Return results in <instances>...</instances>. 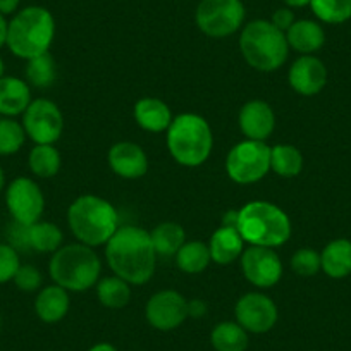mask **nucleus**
I'll use <instances>...</instances> for the list:
<instances>
[{
  "instance_id": "obj_34",
  "label": "nucleus",
  "mask_w": 351,
  "mask_h": 351,
  "mask_svg": "<svg viewBox=\"0 0 351 351\" xmlns=\"http://www.w3.org/2000/svg\"><path fill=\"white\" fill-rule=\"evenodd\" d=\"M291 269L296 276L302 278H312L322 269L320 265V253L312 248L296 250L291 256Z\"/></svg>"
},
{
  "instance_id": "obj_40",
  "label": "nucleus",
  "mask_w": 351,
  "mask_h": 351,
  "mask_svg": "<svg viewBox=\"0 0 351 351\" xmlns=\"http://www.w3.org/2000/svg\"><path fill=\"white\" fill-rule=\"evenodd\" d=\"M238 221H239V210H229L224 214L222 226H226V228L238 229Z\"/></svg>"
},
{
  "instance_id": "obj_43",
  "label": "nucleus",
  "mask_w": 351,
  "mask_h": 351,
  "mask_svg": "<svg viewBox=\"0 0 351 351\" xmlns=\"http://www.w3.org/2000/svg\"><path fill=\"white\" fill-rule=\"evenodd\" d=\"M88 351H117L116 346H112V344L109 343H99L95 344V346H92Z\"/></svg>"
},
{
  "instance_id": "obj_2",
  "label": "nucleus",
  "mask_w": 351,
  "mask_h": 351,
  "mask_svg": "<svg viewBox=\"0 0 351 351\" xmlns=\"http://www.w3.org/2000/svg\"><path fill=\"white\" fill-rule=\"evenodd\" d=\"M67 222L77 241L92 248L107 245L121 228L116 207L109 200L95 195L76 198L67 210Z\"/></svg>"
},
{
  "instance_id": "obj_26",
  "label": "nucleus",
  "mask_w": 351,
  "mask_h": 351,
  "mask_svg": "<svg viewBox=\"0 0 351 351\" xmlns=\"http://www.w3.org/2000/svg\"><path fill=\"white\" fill-rule=\"evenodd\" d=\"M210 343L215 351H246L248 332L238 322H221L212 329Z\"/></svg>"
},
{
  "instance_id": "obj_10",
  "label": "nucleus",
  "mask_w": 351,
  "mask_h": 351,
  "mask_svg": "<svg viewBox=\"0 0 351 351\" xmlns=\"http://www.w3.org/2000/svg\"><path fill=\"white\" fill-rule=\"evenodd\" d=\"M23 128L36 145H53L64 131L62 112L52 100H32L23 114Z\"/></svg>"
},
{
  "instance_id": "obj_13",
  "label": "nucleus",
  "mask_w": 351,
  "mask_h": 351,
  "mask_svg": "<svg viewBox=\"0 0 351 351\" xmlns=\"http://www.w3.org/2000/svg\"><path fill=\"white\" fill-rule=\"evenodd\" d=\"M236 322L253 334H265L278 322V306L263 293H246L234 306Z\"/></svg>"
},
{
  "instance_id": "obj_35",
  "label": "nucleus",
  "mask_w": 351,
  "mask_h": 351,
  "mask_svg": "<svg viewBox=\"0 0 351 351\" xmlns=\"http://www.w3.org/2000/svg\"><path fill=\"white\" fill-rule=\"evenodd\" d=\"M21 267L18 250L9 243H0V285L14 279L16 272Z\"/></svg>"
},
{
  "instance_id": "obj_14",
  "label": "nucleus",
  "mask_w": 351,
  "mask_h": 351,
  "mask_svg": "<svg viewBox=\"0 0 351 351\" xmlns=\"http://www.w3.org/2000/svg\"><path fill=\"white\" fill-rule=\"evenodd\" d=\"M145 315L157 330L178 329L188 319V300L174 289H164L148 300Z\"/></svg>"
},
{
  "instance_id": "obj_46",
  "label": "nucleus",
  "mask_w": 351,
  "mask_h": 351,
  "mask_svg": "<svg viewBox=\"0 0 351 351\" xmlns=\"http://www.w3.org/2000/svg\"><path fill=\"white\" fill-rule=\"evenodd\" d=\"M0 324H2V320H0Z\"/></svg>"
},
{
  "instance_id": "obj_17",
  "label": "nucleus",
  "mask_w": 351,
  "mask_h": 351,
  "mask_svg": "<svg viewBox=\"0 0 351 351\" xmlns=\"http://www.w3.org/2000/svg\"><path fill=\"white\" fill-rule=\"evenodd\" d=\"M109 165L124 180H140L148 171V157L140 145L119 141L109 150Z\"/></svg>"
},
{
  "instance_id": "obj_28",
  "label": "nucleus",
  "mask_w": 351,
  "mask_h": 351,
  "mask_svg": "<svg viewBox=\"0 0 351 351\" xmlns=\"http://www.w3.org/2000/svg\"><path fill=\"white\" fill-rule=\"evenodd\" d=\"M271 169L281 178H295L303 169V155L296 147L279 143L271 148Z\"/></svg>"
},
{
  "instance_id": "obj_41",
  "label": "nucleus",
  "mask_w": 351,
  "mask_h": 351,
  "mask_svg": "<svg viewBox=\"0 0 351 351\" xmlns=\"http://www.w3.org/2000/svg\"><path fill=\"white\" fill-rule=\"evenodd\" d=\"M8 26L9 23L5 21V16L0 14V49L5 45V42H8Z\"/></svg>"
},
{
  "instance_id": "obj_15",
  "label": "nucleus",
  "mask_w": 351,
  "mask_h": 351,
  "mask_svg": "<svg viewBox=\"0 0 351 351\" xmlns=\"http://www.w3.org/2000/svg\"><path fill=\"white\" fill-rule=\"evenodd\" d=\"M288 80L296 93L303 97H313L327 84V67L319 57L302 56L289 67Z\"/></svg>"
},
{
  "instance_id": "obj_1",
  "label": "nucleus",
  "mask_w": 351,
  "mask_h": 351,
  "mask_svg": "<svg viewBox=\"0 0 351 351\" xmlns=\"http://www.w3.org/2000/svg\"><path fill=\"white\" fill-rule=\"evenodd\" d=\"M107 263L117 278L131 286H141L155 274L157 252L150 232L138 226H121L107 241Z\"/></svg>"
},
{
  "instance_id": "obj_39",
  "label": "nucleus",
  "mask_w": 351,
  "mask_h": 351,
  "mask_svg": "<svg viewBox=\"0 0 351 351\" xmlns=\"http://www.w3.org/2000/svg\"><path fill=\"white\" fill-rule=\"evenodd\" d=\"M19 2H21V0H0V14H14L19 8Z\"/></svg>"
},
{
  "instance_id": "obj_44",
  "label": "nucleus",
  "mask_w": 351,
  "mask_h": 351,
  "mask_svg": "<svg viewBox=\"0 0 351 351\" xmlns=\"http://www.w3.org/2000/svg\"><path fill=\"white\" fill-rule=\"evenodd\" d=\"M4 183H5V176H4V169L0 167V191L4 190Z\"/></svg>"
},
{
  "instance_id": "obj_18",
  "label": "nucleus",
  "mask_w": 351,
  "mask_h": 351,
  "mask_svg": "<svg viewBox=\"0 0 351 351\" xmlns=\"http://www.w3.org/2000/svg\"><path fill=\"white\" fill-rule=\"evenodd\" d=\"M32 104V90L25 80L16 76L0 77V114L4 117H14L25 114Z\"/></svg>"
},
{
  "instance_id": "obj_12",
  "label": "nucleus",
  "mask_w": 351,
  "mask_h": 351,
  "mask_svg": "<svg viewBox=\"0 0 351 351\" xmlns=\"http://www.w3.org/2000/svg\"><path fill=\"white\" fill-rule=\"evenodd\" d=\"M239 258H241L243 276L256 288L267 289L281 281L282 262L274 248L248 246Z\"/></svg>"
},
{
  "instance_id": "obj_11",
  "label": "nucleus",
  "mask_w": 351,
  "mask_h": 351,
  "mask_svg": "<svg viewBox=\"0 0 351 351\" xmlns=\"http://www.w3.org/2000/svg\"><path fill=\"white\" fill-rule=\"evenodd\" d=\"M5 204L14 222L29 226L42 217L45 197L35 181L29 178H18L5 191Z\"/></svg>"
},
{
  "instance_id": "obj_30",
  "label": "nucleus",
  "mask_w": 351,
  "mask_h": 351,
  "mask_svg": "<svg viewBox=\"0 0 351 351\" xmlns=\"http://www.w3.org/2000/svg\"><path fill=\"white\" fill-rule=\"evenodd\" d=\"M29 169L42 180H49L59 172L60 154L53 145H35L28 157Z\"/></svg>"
},
{
  "instance_id": "obj_32",
  "label": "nucleus",
  "mask_w": 351,
  "mask_h": 351,
  "mask_svg": "<svg viewBox=\"0 0 351 351\" xmlns=\"http://www.w3.org/2000/svg\"><path fill=\"white\" fill-rule=\"evenodd\" d=\"M26 80L35 88H49L56 81V62L49 52L33 57L26 66Z\"/></svg>"
},
{
  "instance_id": "obj_42",
  "label": "nucleus",
  "mask_w": 351,
  "mask_h": 351,
  "mask_svg": "<svg viewBox=\"0 0 351 351\" xmlns=\"http://www.w3.org/2000/svg\"><path fill=\"white\" fill-rule=\"evenodd\" d=\"M286 4V8L289 9H298V8H306L310 5V0H282Z\"/></svg>"
},
{
  "instance_id": "obj_4",
  "label": "nucleus",
  "mask_w": 351,
  "mask_h": 351,
  "mask_svg": "<svg viewBox=\"0 0 351 351\" xmlns=\"http://www.w3.org/2000/svg\"><path fill=\"white\" fill-rule=\"evenodd\" d=\"M50 278L66 291L81 293L93 288L102 272V262L92 246L83 243L60 246L49 263Z\"/></svg>"
},
{
  "instance_id": "obj_36",
  "label": "nucleus",
  "mask_w": 351,
  "mask_h": 351,
  "mask_svg": "<svg viewBox=\"0 0 351 351\" xmlns=\"http://www.w3.org/2000/svg\"><path fill=\"white\" fill-rule=\"evenodd\" d=\"M12 281L16 282V286H18L21 291H36V289L42 286V274H40V271L35 265L26 263V265H21V267L18 269V272H16Z\"/></svg>"
},
{
  "instance_id": "obj_8",
  "label": "nucleus",
  "mask_w": 351,
  "mask_h": 351,
  "mask_svg": "<svg viewBox=\"0 0 351 351\" xmlns=\"http://www.w3.org/2000/svg\"><path fill=\"white\" fill-rule=\"evenodd\" d=\"M271 171V147L265 141L243 140L226 157V172L234 183L253 184Z\"/></svg>"
},
{
  "instance_id": "obj_23",
  "label": "nucleus",
  "mask_w": 351,
  "mask_h": 351,
  "mask_svg": "<svg viewBox=\"0 0 351 351\" xmlns=\"http://www.w3.org/2000/svg\"><path fill=\"white\" fill-rule=\"evenodd\" d=\"M322 271L332 279H343L351 274V241L334 239L320 253Z\"/></svg>"
},
{
  "instance_id": "obj_33",
  "label": "nucleus",
  "mask_w": 351,
  "mask_h": 351,
  "mask_svg": "<svg viewBox=\"0 0 351 351\" xmlns=\"http://www.w3.org/2000/svg\"><path fill=\"white\" fill-rule=\"evenodd\" d=\"M26 131L21 123L12 117L0 119V155H12L25 145Z\"/></svg>"
},
{
  "instance_id": "obj_29",
  "label": "nucleus",
  "mask_w": 351,
  "mask_h": 351,
  "mask_svg": "<svg viewBox=\"0 0 351 351\" xmlns=\"http://www.w3.org/2000/svg\"><path fill=\"white\" fill-rule=\"evenodd\" d=\"M97 296L107 308H124L131 300V285L117 276H110L97 285Z\"/></svg>"
},
{
  "instance_id": "obj_20",
  "label": "nucleus",
  "mask_w": 351,
  "mask_h": 351,
  "mask_svg": "<svg viewBox=\"0 0 351 351\" xmlns=\"http://www.w3.org/2000/svg\"><path fill=\"white\" fill-rule=\"evenodd\" d=\"M134 119L141 130L150 131V133H162L169 130L174 117L167 104L162 102L160 99L147 97V99L138 100L134 106Z\"/></svg>"
},
{
  "instance_id": "obj_22",
  "label": "nucleus",
  "mask_w": 351,
  "mask_h": 351,
  "mask_svg": "<svg viewBox=\"0 0 351 351\" xmlns=\"http://www.w3.org/2000/svg\"><path fill=\"white\" fill-rule=\"evenodd\" d=\"M71 300L64 288L53 285L47 286L38 293L35 300V312L40 320L47 324H56L62 320L69 312Z\"/></svg>"
},
{
  "instance_id": "obj_45",
  "label": "nucleus",
  "mask_w": 351,
  "mask_h": 351,
  "mask_svg": "<svg viewBox=\"0 0 351 351\" xmlns=\"http://www.w3.org/2000/svg\"><path fill=\"white\" fill-rule=\"evenodd\" d=\"M4 76V60H2V57H0V77Z\"/></svg>"
},
{
  "instance_id": "obj_38",
  "label": "nucleus",
  "mask_w": 351,
  "mask_h": 351,
  "mask_svg": "<svg viewBox=\"0 0 351 351\" xmlns=\"http://www.w3.org/2000/svg\"><path fill=\"white\" fill-rule=\"evenodd\" d=\"M205 313H207V303H204L202 300H191V302H188V317L200 319Z\"/></svg>"
},
{
  "instance_id": "obj_7",
  "label": "nucleus",
  "mask_w": 351,
  "mask_h": 351,
  "mask_svg": "<svg viewBox=\"0 0 351 351\" xmlns=\"http://www.w3.org/2000/svg\"><path fill=\"white\" fill-rule=\"evenodd\" d=\"M214 136L207 121L198 114H180L167 130L171 157L184 167H198L210 157Z\"/></svg>"
},
{
  "instance_id": "obj_31",
  "label": "nucleus",
  "mask_w": 351,
  "mask_h": 351,
  "mask_svg": "<svg viewBox=\"0 0 351 351\" xmlns=\"http://www.w3.org/2000/svg\"><path fill=\"white\" fill-rule=\"evenodd\" d=\"M310 8L327 25H341L351 19V0H310Z\"/></svg>"
},
{
  "instance_id": "obj_37",
  "label": "nucleus",
  "mask_w": 351,
  "mask_h": 351,
  "mask_svg": "<svg viewBox=\"0 0 351 351\" xmlns=\"http://www.w3.org/2000/svg\"><path fill=\"white\" fill-rule=\"evenodd\" d=\"M295 14H293V11L289 8H281L278 9V11L272 14V19L271 23L276 26L278 29H281V32H288L289 28L293 26V23H295Z\"/></svg>"
},
{
  "instance_id": "obj_5",
  "label": "nucleus",
  "mask_w": 351,
  "mask_h": 351,
  "mask_svg": "<svg viewBox=\"0 0 351 351\" xmlns=\"http://www.w3.org/2000/svg\"><path fill=\"white\" fill-rule=\"evenodd\" d=\"M239 50L253 69L272 73L286 62L289 45L285 32L276 28L267 19H255L241 29Z\"/></svg>"
},
{
  "instance_id": "obj_25",
  "label": "nucleus",
  "mask_w": 351,
  "mask_h": 351,
  "mask_svg": "<svg viewBox=\"0 0 351 351\" xmlns=\"http://www.w3.org/2000/svg\"><path fill=\"white\" fill-rule=\"evenodd\" d=\"M150 238L157 256H172L186 243V232L176 222H162L150 232Z\"/></svg>"
},
{
  "instance_id": "obj_19",
  "label": "nucleus",
  "mask_w": 351,
  "mask_h": 351,
  "mask_svg": "<svg viewBox=\"0 0 351 351\" xmlns=\"http://www.w3.org/2000/svg\"><path fill=\"white\" fill-rule=\"evenodd\" d=\"M286 40L291 49L302 56H313L326 43V33L317 21L312 19H300L293 23L291 28L286 32Z\"/></svg>"
},
{
  "instance_id": "obj_24",
  "label": "nucleus",
  "mask_w": 351,
  "mask_h": 351,
  "mask_svg": "<svg viewBox=\"0 0 351 351\" xmlns=\"http://www.w3.org/2000/svg\"><path fill=\"white\" fill-rule=\"evenodd\" d=\"M62 231L57 224L45 221H36L26 226V250H35L40 253H56L62 246Z\"/></svg>"
},
{
  "instance_id": "obj_27",
  "label": "nucleus",
  "mask_w": 351,
  "mask_h": 351,
  "mask_svg": "<svg viewBox=\"0 0 351 351\" xmlns=\"http://www.w3.org/2000/svg\"><path fill=\"white\" fill-rule=\"evenodd\" d=\"M212 262L210 250L204 241H186L176 253V263L186 274H200Z\"/></svg>"
},
{
  "instance_id": "obj_3",
  "label": "nucleus",
  "mask_w": 351,
  "mask_h": 351,
  "mask_svg": "<svg viewBox=\"0 0 351 351\" xmlns=\"http://www.w3.org/2000/svg\"><path fill=\"white\" fill-rule=\"evenodd\" d=\"M56 36V21L50 11L40 5L25 8L14 14L8 26V42L16 57L33 59L49 52Z\"/></svg>"
},
{
  "instance_id": "obj_9",
  "label": "nucleus",
  "mask_w": 351,
  "mask_h": 351,
  "mask_svg": "<svg viewBox=\"0 0 351 351\" xmlns=\"http://www.w3.org/2000/svg\"><path fill=\"white\" fill-rule=\"evenodd\" d=\"M241 0H200L195 21L198 29L210 38H226L238 32L245 23Z\"/></svg>"
},
{
  "instance_id": "obj_21",
  "label": "nucleus",
  "mask_w": 351,
  "mask_h": 351,
  "mask_svg": "<svg viewBox=\"0 0 351 351\" xmlns=\"http://www.w3.org/2000/svg\"><path fill=\"white\" fill-rule=\"evenodd\" d=\"M208 250H210V256L215 263L228 265V263L234 262L236 258L243 255V252H245V239L239 234L238 229L221 226L212 234Z\"/></svg>"
},
{
  "instance_id": "obj_6",
  "label": "nucleus",
  "mask_w": 351,
  "mask_h": 351,
  "mask_svg": "<svg viewBox=\"0 0 351 351\" xmlns=\"http://www.w3.org/2000/svg\"><path fill=\"white\" fill-rule=\"evenodd\" d=\"M238 231L252 246L278 248L291 236V221L278 205L256 200L239 208Z\"/></svg>"
},
{
  "instance_id": "obj_16",
  "label": "nucleus",
  "mask_w": 351,
  "mask_h": 351,
  "mask_svg": "<svg viewBox=\"0 0 351 351\" xmlns=\"http://www.w3.org/2000/svg\"><path fill=\"white\" fill-rule=\"evenodd\" d=\"M238 124L246 140L265 141L276 128V114L263 100H252L239 110Z\"/></svg>"
}]
</instances>
